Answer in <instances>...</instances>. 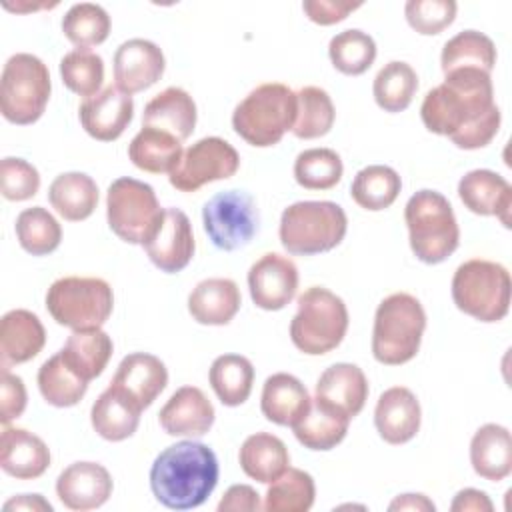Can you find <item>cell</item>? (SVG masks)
<instances>
[{"instance_id": "obj_20", "label": "cell", "mask_w": 512, "mask_h": 512, "mask_svg": "<svg viewBox=\"0 0 512 512\" xmlns=\"http://www.w3.org/2000/svg\"><path fill=\"white\" fill-rule=\"evenodd\" d=\"M422 410L416 394L406 386L384 390L374 408V426L388 444H406L420 430Z\"/></svg>"}, {"instance_id": "obj_39", "label": "cell", "mask_w": 512, "mask_h": 512, "mask_svg": "<svg viewBox=\"0 0 512 512\" xmlns=\"http://www.w3.org/2000/svg\"><path fill=\"white\" fill-rule=\"evenodd\" d=\"M38 390L50 406L70 408L84 398L88 382L66 364L60 352H56L38 370Z\"/></svg>"}, {"instance_id": "obj_45", "label": "cell", "mask_w": 512, "mask_h": 512, "mask_svg": "<svg viewBox=\"0 0 512 512\" xmlns=\"http://www.w3.org/2000/svg\"><path fill=\"white\" fill-rule=\"evenodd\" d=\"M62 32L76 48L102 44L110 34V16L100 4L80 2L68 8L62 18Z\"/></svg>"}, {"instance_id": "obj_46", "label": "cell", "mask_w": 512, "mask_h": 512, "mask_svg": "<svg viewBox=\"0 0 512 512\" xmlns=\"http://www.w3.org/2000/svg\"><path fill=\"white\" fill-rule=\"evenodd\" d=\"M342 158L332 148H308L294 160V180L306 190H330L342 180Z\"/></svg>"}, {"instance_id": "obj_22", "label": "cell", "mask_w": 512, "mask_h": 512, "mask_svg": "<svg viewBox=\"0 0 512 512\" xmlns=\"http://www.w3.org/2000/svg\"><path fill=\"white\" fill-rule=\"evenodd\" d=\"M110 384L144 410L166 388L168 370L158 356L148 352H132L122 358Z\"/></svg>"}, {"instance_id": "obj_17", "label": "cell", "mask_w": 512, "mask_h": 512, "mask_svg": "<svg viewBox=\"0 0 512 512\" xmlns=\"http://www.w3.org/2000/svg\"><path fill=\"white\" fill-rule=\"evenodd\" d=\"M78 116L88 136L100 142H112L120 138L132 122L134 102L132 96L118 86H106L80 104Z\"/></svg>"}, {"instance_id": "obj_9", "label": "cell", "mask_w": 512, "mask_h": 512, "mask_svg": "<svg viewBox=\"0 0 512 512\" xmlns=\"http://www.w3.org/2000/svg\"><path fill=\"white\" fill-rule=\"evenodd\" d=\"M114 308V294L106 280L94 276H64L50 284L46 310L72 330L102 328Z\"/></svg>"}, {"instance_id": "obj_51", "label": "cell", "mask_w": 512, "mask_h": 512, "mask_svg": "<svg viewBox=\"0 0 512 512\" xmlns=\"http://www.w3.org/2000/svg\"><path fill=\"white\" fill-rule=\"evenodd\" d=\"M360 2H334V0H306L302 2V10L308 16L310 22L320 26H332L336 22H342L358 10Z\"/></svg>"}, {"instance_id": "obj_6", "label": "cell", "mask_w": 512, "mask_h": 512, "mask_svg": "<svg viewBox=\"0 0 512 512\" xmlns=\"http://www.w3.org/2000/svg\"><path fill=\"white\" fill-rule=\"evenodd\" d=\"M348 218L340 204L330 200H302L284 208L280 242L288 254L314 256L334 250L346 236Z\"/></svg>"}, {"instance_id": "obj_10", "label": "cell", "mask_w": 512, "mask_h": 512, "mask_svg": "<svg viewBox=\"0 0 512 512\" xmlns=\"http://www.w3.org/2000/svg\"><path fill=\"white\" fill-rule=\"evenodd\" d=\"M50 72L46 64L28 52L12 54L2 70L0 110L18 126L34 124L50 100Z\"/></svg>"}, {"instance_id": "obj_13", "label": "cell", "mask_w": 512, "mask_h": 512, "mask_svg": "<svg viewBox=\"0 0 512 512\" xmlns=\"http://www.w3.org/2000/svg\"><path fill=\"white\" fill-rule=\"evenodd\" d=\"M238 166L240 156L236 148L224 138L208 136L182 152V158L168 174V180L180 192H196L204 184L234 176Z\"/></svg>"}, {"instance_id": "obj_26", "label": "cell", "mask_w": 512, "mask_h": 512, "mask_svg": "<svg viewBox=\"0 0 512 512\" xmlns=\"http://www.w3.org/2000/svg\"><path fill=\"white\" fill-rule=\"evenodd\" d=\"M470 464L474 472L488 482L508 478L512 472L510 430L494 422L480 426L470 440Z\"/></svg>"}, {"instance_id": "obj_5", "label": "cell", "mask_w": 512, "mask_h": 512, "mask_svg": "<svg viewBox=\"0 0 512 512\" xmlns=\"http://www.w3.org/2000/svg\"><path fill=\"white\" fill-rule=\"evenodd\" d=\"M296 120V92L282 82L256 86L232 112L234 132L256 148H268L292 130Z\"/></svg>"}, {"instance_id": "obj_8", "label": "cell", "mask_w": 512, "mask_h": 512, "mask_svg": "<svg viewBox=\"0 0 512 512\" xmlns=\"http://www.w3.org/2000/svg\"><path fill=\"white\" fill-rule=\"evenodd\" d=\"M348 330V308L340 296L324 286H310L298 296V310L290 322L292 344L308 354L322 356L340 346Z\"/></svg>"}, {"instance_id": "obj_36", "label": "cell", "mask_w": 512, "mask_h": 512, "mask_svg": "<svg viewBox=\"0 0 512 512\" xmlns=\"http://www.w3.org/2000/svg\"><path fill=\"white\" fill-rule=\"evenodd\" d=\"M210 386L224 406H240L248 400L254 384V366L242 354L218 356L208 372Z\"/></svg>"}, {"instance_id": "obj_49", "label": "cell", "mask_w": 512, "mask_h": 512, "mask_svg": "<svg viewBox=\"0 0 512 512\" xmlns=\"http://www.w3.org/2000/svg\"><path fill=\"white\" fill-rule=\"evenodd\" d=\"M0 184L6 200L22 202L36 196L40 188V174L30 162L6 156L0 162Z\"/></svg>"}, {"instance_id": "obj_19", "label": "cell", "mask_w": 512, "mask_h": 512, "mask_svg": "<svg viewBox=\"0 0 512 512\" xmlns=\"http://www.w3.org/2000/svg\"><path fill=\"white\" fill-rule=\"evenodd\" d=\"M214 406L196 386L178 388L160 408L158 420L168 436L200 438L214 424Z\"/></svg>"}, {"instance_id": "obj_52", "label": "cell", "mask_w": 512, "mask_h": 512, "mask_svg": "<svg viewBox=\"0 0 512 512\" xmlns=\"http://www.w3.org/2000/svg\"><path fill=\"white\" fill-rule=\"evenodd\" d=\"M260 508V494L248 484L230 486L218 502V512H258Z\"/></svg>"}, {"instance_id": "obj_4", "label": "cell", "mask_w": 512, "mask_h": 512, "mask_svg": "<svg viewBox=\"0 0 512 512\" xmlns=\"http://www.w3.org/2000/svg\"><path fill=\"white\" fill-rule=\"evenodd\" d=\"M408 240L414 256L424 264H440L460 244V228L448 198L436 190H418L404 208Z\"/></svg>"}, {"instance_id": "obj_55", "label": "cell", "mask_w": 512, "mask_h": 512, "mask_svg": "<svg viewBox=\"0 0 512 512\" xmlns=\"http://www.w3.org/2000/svg\"><path fill=\"white\" fill-rule=\"evenodd\" d=\"M388 510H416V512H434L436 506L424 494H400L396 496Z\"/></svg>"}, {"instance_id": "obj_27", "label": "cell", "mask_w": 512, "mask_h": 512, "mask_svg": "<svg viewBox=\"0 0 512 512\" xmlns=\"http://www.w3.org/2000/svg\"><path fill=\"white\" fill-rule=\"evenodd\" d=\"M242 296L230 278H206L188 296L190 316L204 326H224L240 310Z\"/></svg>"}, {"instance_id": "obj_21", "label": "cell", "mask_w": 512, "mask_h": 512, "mask_svg": "<svg viewBox=\"0 0 512 512\" xmlns=\"http://www.w3.org/2000/svg\"><path fill=\"white\" fill-rule=\"evenodd\" d=\"M458 196L470 212L478 216H496L510 228L512 186L498 172L486 168L466 172L458 182Z\"/></svg>"}, {"instance_id": "obj_2", "label": "cell", "mask_w": 512, "mask_h": 512, "mask_svg": "<svg viewBox=\"0 0 512 512\" xmlns=\"http://www.w3.org/2000/svg\"><path fill=\"white\" fill-rule=\"evenodd\" d=\"M218 484V458L202 442L182 440L164 448L150 468V490L170 510H190L206 502Z\"/></svg>"}, {"instance_id": "obj_15", "label": "cell", "mask_w": 512, "mask_h": 512, "mask_svg": "<svg viewBox=\"0 0 512 512\" xmlns=\"http://www.w3.org/2000/svg\"><path fill=\"white\" fill-rule=\"evenodd\" d=\"M248 290L252 302L262 310H282L298 290L296 264L278 252L260 256L248 270Z\"/></svg>"}, {"instance_id": "obj_38", "label": "cell", "mask_w": 512, "mask_h": 512, "mask_svg": "<svg viewBox=\"0 0 512 512\" xmlns=\"http://www.w3.org/2000/svg\"><path fill=\"white\" fill-rule=\"evenodd\" d=\"M496 64V46L492 38L478 30H464L452 36L440 54L442 72H452L460 68H478L492 72Z\"/></svg>"}, {"instance_id": "obj_3", "label": "cell", "mask_w": 512, "mask_h": 512, "mask_svg": "<svg viewBox=\"0 0 512 512\" xmlns=\"http://www.w3.org/2000/svg\"><path fill=\"white\" fill-rule=\"evenodd\" d=\"M426 330V312L420 300L408 292L386 296L374 314L372 356L384 366L410 362Z\"/></svg>"}, {"instance_id": "obj_24", "label": "cell", "mask_w": 512, "mask_h": 512, "mask_svg": "<svg viewBox=\"0 0 512 512\" xmlns=\"http://www.w3.org/2000/svg\"><path fill=\"white\" fill-rule=\"evenodd\" d=\"M314 398L352 420L362 412L368 398L366 374L356 364L336 362L320 374Z\"/></svg>"}, {"instance_id": "obj_42", "label": "cell", "mask_w": 512, "mask_h": 512, "mask_svg": "<svg viewBox=\"0 0 512 512\" xmlns=\"http://www.w3.org/2000/svg\"><path fill=\"white\" fill-rule=\"evenodd\" d=\"M314 478L300 468H286L282 476L270 482L262 508L266 512H308L314 504Z\"/></svg>"}, {"instance_id": "obj_23", "label": "cell", "mask_w": 512, "mask_h": 512, "mask_svg": "<svg viewBox=\"0 0 512 512\" xmlns=\"http://www.w3.org/2000/svg\"><path fill=\"white\" fill-rule=\"evenodd\" d=\"M50 466V450L46 442L28 432L26 428H16L2 424L0 438V468L18 480L40 478Z\"/></svg>"}, {"instance_id": "obj_53", "label": "cell", "mask_w": 512, "mask_h": 512, "mask_svg": "<svg viewBox=\"0 0 512 512\" xmlns=\"http://www.w3.org/2000/svg\"><path fill=\"white\" fill-rule=\"evenodd\" d=\"M450 510L452 512H492L494 504L486 492L476 488H464L454 496Z\"/></svg>"}, {"instance_id": "obj_31", "label": "cell", "mask_w": 512, "mask_h": 512, "mask_svg": "<svg viewBox=\"0 0 512 512\" xmlns=\"http://www.w3.org/2000/svg\"><path fill=\"white\" fill-rule=\"evenodd\" d=\"M242 472L262 484L274 482L290 466V454L286 444L268 432L250 434L238 452Z\"/></svg>"}, {"instance_id": "obj_37", "label": "cell", "mask_w": 512, "mask_h": 512, "mask_svg": "<svg viewBox=\"0 0 512 512\" xmlns=\"http://www.w3.org/2000/svg\"><path fill=\"white\" fill-rule=\"evenodd\" d=\"M402 190V180L398 172L384 164H370L356 172L350 196L352 200L370 212L390 208Z\"/></svg>"}, {"instance_id": "obj_7", "label": "cell", "mask_w": 512, "mask_h": 512, "mask_svg": "<svg viewBox=\"0 0 512 512\" xmlns=\"http://www.w3.org/2000/svg\"><path fill=\"white\" fill-rule=\"evenodd\" d=\"M512 280L506 266L472 258L462 262L452 276L456 308L480 322H500L510 312Z\"/></svg>"}, {"instance_id": "obj_29", "label": "cell", "mask_w": 512, "mask_h": 512, "mask_svg": "<svg viewBox=\"0 0 512 512\" xmlns=\"http://www.w3.org/2000/svg\"><path fill=\"white\" fill-rule=\"evenodd\" d=\"M142 126L160 128L184 142L192 136L196 126V104L186 90L170 86L146 104Z\"/></svg>"}, {"instance_id": "obj_44", "label": "cell", "mask_w": 512, "mask_h": 512, "mask_svg": "<svg viewBox=\"0 0 512 512\" xmlns=\"http://www.w3.org/2000/svg\"><path fill=\"white\" fill-rule=\"evenodd\" d=\"M332 66L346 76L364 74L376 60V42L370 34L350 28L332 36L328 44Z\"/></svg>"}, {"instance_id": "obj_54", "label": "cell", "mask_w": 512, "mask_h": 512, "mask_svg": "<svg viewBox=\"0 0 512 512\" xmlns=\"http://www.w3.org/2000/svg\"><path fill=\"white\" fill-rule=\"evenodd\" d=\"M4 510H32V512H52V504L42 498V494H20L4 504Z\"/></svg>"}, {"instance_id": "obj_35", "label": "cell", "mask_w": 512, "mask_h": 512, "mask_svg": "<svg viewBox=\"0 0 512 512\" xmlns=\"http://www.w3.org/2000/svg\"><path fill=\"white\" fill-rule=\"evenodd\" d=\"M112 338L102 328L72 330L64 348L60 350L66 364L86 382L100 376L112 356Z\"/></svg>"}, {"instance_id": "obj_33", "label": "cell", "mask_w": 512, "mask_h": 512, "mask_svg": "<svg viewBox=\"0 0 512 512\" xmlns=\"http://www.w3.org/2000/svg\"><path fill=\"white\" fill-rule=\"evenodd\" d=\"M48 202L64 220L82 222L96 210L98 186L84 172H64L52 180Z\"/></svg>"}, {"instance_id": "obj_30", "label": "cell", "mask_w": 512, "mask_h": 512, "mask_svg": "<svg viewBox=\"0 0 512 512\" xmlns=\"http://www.w3.org/2000/svg\"><path fill=\"white\" fill-rule=\"evenodd\" d=\"M142 408L112 384L96 398L90 410L94 432L108 442L130 438L140 424Z\"/></svg>"}, {"instance_id": "obj_28", "label": "cell", "mask_w": 512, "mask_h": 512, "mask_svg": "<svg viewBox=\"0 0 512 512\" xmlns=\"http://www.w3.org/2000/svg\"><path fill=\"white\" fill-rule=\"evenodd\" d=\"M306 386L288 372H276L262 386L260 410L266 420L278 426H294L310 408Z\"/></svg>"}, {"instance_id": "obj_14", "label": "cell", "mask_w": 512, "mask_h": 512, "mask_svg": "<svg viewBox=\"0 0 512 512\" xmlns=\"http://www.w3.org/2000/svg\"><path fill=\"white\" fill-rule=\"evenodd\" d=\"M142 246L158 270L166 274L184 270L196 248L190 218L180 208H164L160 224Z\"/></svg>"}, {"instance_id": "obj_25", "label": "cell", "mask_w": 512, "mask_h": 512, "mask_svg": "<svg viewBox=\"0 0 512 512\" xmlns=\"http://www.w3.org/2000/svg\"><path fill=\"white\" fill-rule=\"evenodd\" d=\"M46 344V330L40 318L24 308L10 310L0 322L2 368L24 364L40 354Z\"/></svg>"}, {"instance_id": "obj_11", "label": "cell", "mask_w": 512, "mask_h": 512, "mask_svg": "<svg viewBox=\"0 0 512 512\" xmlns=\"http://www.w3.org/2000/svg\"><path fill=\"white\" fill-rule=\"evenodd\" d=\"M164 208L150 184L136 178H116L106 192L110 230L128 244H144L160 224Z\"/></svg>"}, {"instance_id": "obj_32", "label": "cell", "mask_w": 512, "mask_h": 512, "mask_svg": "<svg viewBox=\"0 0 512 512\" xmlns=\"http://www.w3.org/2000/svg\"><path fill=\"white\" fill-rule=\"evenodd\" d=\"M348 424H350L348 416L330 408L318 398H312L308 412L292 426V430L296 440L304 448L326 452L336 448L344 440L348 432Z\"/></svg>"}, {"instance_id": "obj_1", "label": "cell", "mask_w": 512, "mask_h": 512, "mask_svg": "<svg viewBox=\"0 0 512 512\" xmlns=\"http://www.w3.org/2000/svg\"><path fill=\"white\" fill-rule=\"evenodd\" d=\"M420 118L430 132L448 136L462 150L488 146L502 122L490 74L478 68L446 72L444 82L424 96Z\"/></svg>"}, {"instance_id": "obj_48", "label": "cell", "mask_w": 512, "mask_h": 512, "mask_svg": "<svg viewBox=\"0 0 512 512\" xmlns=\"http://www.w3.org/2000/svg\"><path fill=\"white\" fill-rule=\"evenodd\" d=\"M458 12L454 0H408L404 4V16L412 30L422 36H436L446 30Z\"/></svg>"}, {"instance_id": "obj_12", "label": "cell", "mask_w": 512, "mask_h": 512, "mask_svg": "<svg viewBox=\"0 0 512 512\" xmlns=\"http://www.w3.org/2000/svg\"><path fill=\"white\" fill-rule=\"evenodd\" d=\"M202 224L210 242L218 250H240L258 232L256 202L242 190L218 192L204 204Z\"/></svg>"}, {"instance_id": "obj_18", "label": "cell", "mask_w": 512, "mask_h": 512, "mask_svg": "<svg viewBox=\"0 0 512 512\" xmlns=\"http://www.w3.org/2000/svg\"><path fill=\"white\" fill-rule=\"evenodd\" d=\"M112 476L98 462H74L56 480L58 500L78 512L100 508L112 496Z\"/></svg>"}, {"instance_id": "obj_40", "label": "cell", "mask_w": 512, "mask_h": 512, "mask_svg": "<svg viewBox=\"0 0 512 512\" xmlns=\"http://www.w3.org/2000/svg\"><path fill=\"white\" fill-rule=\"evenodd\" d=\"M416 90H418L416 70L402 60H392L384 64L378 70L372 84L376 104L390 114L406 110L412 104Z\"/></svg>"}, {"instance_id": "obj_16", "label": "cell", "mask_w": 512, "mask_h": 512, "mask_svg": "<svg viewBox=\"0 0 512 512\" xmlns=\"http://www.w3.org/2000/svg\"><path fill=\"white\" fill-rule=\"evenodd\" d=\"M166 68L162 50L144 38H130L114 52V80L126 94L142 92L154 86Z\"/></svg>"}, {"instance_id": "obj_34", "label": "cell", "mask_w": 512, "mask_h": 512, "mask_svg": "<svg viewBox=\"0 0 512 512\" xmlns=\"http://www.w3.org/2000/svg\"><path fill=\"white\" fill-rule=\"evenodd\" d=\"M182 142L160 128L142 126L128 144L132 164L150 174H170L182 158Z\"/></svg>"}, {"instance_id": "obj_41", "label": "cell", "mask_w": 512, "mask_h": 512, "mask_svg": "<svg viewBox=\"0 0 512 512\" xmlns=\"http://www.w3.org/2000/svg\"><path fill=\"white\" fill-rule=\"evenodd\" d=\"M336 118L332 98L324 88L304 86L296 92V120L292 134L300 140H314L330 132Z\"/></svg>"}, {"instance_id": "obj_43", "label": "cell", "mask_w": 512, "mask_h": 512, "mask_svg": "<svg viewBox=\"0 0 512 512\" xmlns=\"http://www.w3.org/2000/svg\"><path fill=\"white\" fill-rule=\"evenodd\" d=\"M16 238L32 256H46L60 246L62 228L58 220L42 206L26 208L16 218Z\"/></svg>"}, {"instance_id": "obj_50", "label": "cell", "mask_w": 512, "mask_h": 512, "mask_svg": "<svg viewBox=\"0 0 512 512\" xmlns=\"http://www.w3.org/2000/svg\"><path fill=\"white\" fill-rule=\"evenodd\" d=\"M26 386L20 376L12 374L8 368H2L0 380V420L2 424H10L18 416H22L26 408Z\"/></svg>"}, {"instance_id": "obj_47", "label": "cell", "mask_w": 512, "mask_h": 512, "mask_svg": "<svg viewBox=\"0 0 512 512\" xmlns=\"http://www.w3.org/2000/svg\"><path fill=\"white\" fill-rule=\"evenodd\" d=\"M64 86L84 98L96 96L104 82V60L88 48H74L60 60Z\"/></svg>"}]
</instances>
